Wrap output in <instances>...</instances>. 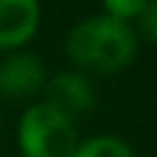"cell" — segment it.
Here are the masks:
<instances>
[{
	"label": "cell",
	"mask_w": 157,
	"mask_h": 157,
	"mask_svg": "<svg viewBox=\"0 0 157 157\" xmlns=\"http://www.w3.org/2000/svg\"><path fill=\"white\" fill-rule=\"evenodd\" d=\"M149 6V0H102L105 16L115 18L121 24L139 21V16L144 13V8Z\"/></svg>",
	"instance_id": "obj_7"
},
{
	"label": "cell",
	"mask_w": 157,
	"mask_h": 157,
	"mask_svg": "<svg viewBox=\"0 0 157 157\" xmlns=\"http://www.w3.org/2000/svg\"><path fill=\"white\" fill-rule=\"evenodd\" d=\"M18 152L24 157H73L78 149L76 123L47 100L24 110L16 128Z\"/></svg>",
	"instance_id": "obj_2"
},
{
	"label": "cell",
	"mask_w": 157,
	"mask_h": 157,
	"mask_svg": "<svg viewBox=\"0 0 157 157\" xmlns=\"http://www.w3.org/2000/svg\"><path fill=\"white\" fill-rule=\"evenodd\" d=\"M47 102L68 115L76 123L78 118H86L97 105V94L92 81L78 71H58L47 78Z\"/></svg>",
	"instance_id": "obj_4"
},
{
	"label": "cell",
	"mask_w": 157,
	"mask_h": 157,
	"mask_svg": "<svg viewBox=\"0 0 157 157\" xmlns=\"http://www.w3.org/2000/svg\"><path fill=\"white\" fill-rule=\"evenodd\" d=\"M39 18V0H0V50H21L37 34Z\"/></svg>",
	"instance_id": "obj_5"
},
{
	"label": "cell",
	"mask_w": 157,
	"mask_h": 157,
	"mask_svg": "<svg viewBox=\"0 0 157 157\" xmlns=\"http://www.w3.org/2000/svg\"><path fill=\"white\" fill-rule=\"evenodd\" d=\"M73 157H136L134 147L118 136H94L78 144Z\"/></svg>",
	"instance_id": "obj_6"
},
{
	"label": "cell",
	"mask_w": 157,
	"mask_h": 157,
	"mask_svg": "<svg viewBox=\"0 0 157 157\" xmlns=\"http://www.w3.org/2000/svg\"><path fill=\"white\" fill-rule=\"evenodd\" d=\"M47 84L45 63L34 52L16 50L0 60V97L3 100H29Z\"/></svg>",
	"instance_id": "obj_3"
},
{
	"label": "cell",
	"mask_w": 157,
	"mask_h": 157,
	"mask_svg": "<svg viewBox=\"0 0 157 157\" xmlns=\"http://www.w3.org/2000/svg\"><path fill=\"white\" fill-rule=\"evenodd\" d=\"M139 37L131 24H121L110 16H92L68 32V58L81 71L118 73L136 58Z\"/></svg>",
	"instance_id": "obj_1"
},
{
	"label": "cell",
	"mask_w": 157,
	"mask_h": 157,
	"mask_svg": "<svg viewBox=\"0 0 157 157\" xmlns=\"http://www.w3.org/2000/svg\"><path fill=\"white\" fill-rule=\"evenodd\" d=\"M139 32L157 45V0H149V6L139 16Z\"/></svg>",
	"instance_id": "obj_8"
}]
</instances>
